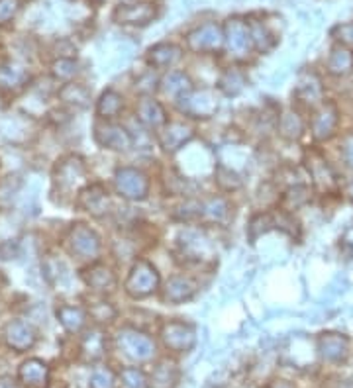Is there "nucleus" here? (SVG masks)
<instances>
[{
    "instance_id": "nucleus-1",
    "label": "nucleus",
    "mask_w": 353,
    "mask_h": 388,
    "mask_svg": "<svg viewBox=\"0 0 353 388\" xmlns=\"http://www.w3.org/2000/svg\"><path fill=\"white\" fill-rule=\"evenodd\" d=\"M114 188L122 198L140 202L149 194V177L136 167H120L114 173Z\"/></svg>"
},
{
    "instance_id": "nucleus-2",
    "label": "nucleus",
    "mask_w": 353,
    "mask_h": 388,
    "mask_svg": "<svg viewBox=\"0 0 353 388\" xmlns=\"http://www.w3.org/2000/svg\"><path fill=\"white\" fill-rule=\"evenodd\" d=\"M159 272L157 269L149 263V261H138L133 267L130 269V274L124 283V288L126 292L130 294L131 298H147L151 297L159 288Z\"/></svg>"
},
{
    "instance_id": "nucleus-3",
    "label": "nucleus",
    "mask_w": 353,
    "mask_h": 388,
    "mask_svg": "<svg viewBox=\"0 0 353 388\" xmlns=\"http://www.w3.org/2000/svg\"><path fill=\"white\" fill-rule=\"evenodd\" d=\"M118 347L124 351L126 357H130L131 361L145 363L153 359L156 355V343L151 337H147L142 332L133 330V327H124L120 330L116 336Z\"/></svg>"
},
{
    "instance_id": "nucleus-4",
    "label": "nucleus",
    "mask_w": 353,
    "mask_h": 388,
    "mask_svg": "<svg viewBox=\"0 0 353 388\" xmlns=\"http://www.w3.org/2000/svg\"><path fill=\"white\" fill-rule=\"evenodd\" d=\"M177 106L183 112L184 116L195 118V120H206L214 116V112L218 110V100L216 94L210 91H193L183 94L181 98H177Z\"/></svg>"
},
{
    "instance_id": "nucleus-5",
    "label": "nucleus",
    "mask_w": 353,
    "mask_h": 388,
    "mask_svg": "<svg viewBox=\"0 0 353 388\" xmlns=\"http://www.w3.org/2000/svg\"><path fill=\"white\" fill-rule=\"evenodd\" d=\"M224 43H226L224 28L214 24V22L202 24V26L195 28L193 32L186 34V47L195 53L220 52Z\"/></svg>"
},
{
    "instance_id": "nucleus-6",
    "label": "nucleus",
    "mask_w": 353,
    "mask_h": 388,
    "mask_svg": "<svg viewBox=\"0 0 353 388\" xmlns=\"http://www.w3.org/2000/svg\"><path fill=\"white\" fill-rule=\"evenodd\" d=\"M159 336L163 339V345L175 353H186L196 345V332L191 323L184 322H165L161 325Z\"/></svg>"
},
{
    "instance_id": "nucleus-7",
    "label": "nucleus",
    "mask_w": 353,
    "mask_h": 388,
    "mask_svg": "<svg viewBox=\"0 0 353 388\" xmlns=\"http://www.w3.org/2000/svg\"><path fill=\"white\" fill-rule=\"evenodd\" d=\"M69 251L81 259H94L100 253V237L85 224H75L67 235Z\"/></svg>"
},
{
    "instance_id": "nucleus-8",
    "label": "nucleus",
    "mask_w": 353,
    "mask_h": 388,
    "mask_svg": "<svg viewBox=\"0 0 353 388\" xmlns=\"http://www.w3.org/2000/svg\"><path fill=\"white\" fill-rule=\"evenodd\" d=\"M94 140L100 147L112 149V151H128L133 145V138L128 129L120 124H112L110 120L96 122L94 126Z\"/></svg>"
},
{
    "instance_id": "nucleus-9",
    "label": "nucleus",
    "mask_w": 353,
    "mask_h": 388,
    "mask_svg": "<svg viewBox=\"0 0 353 388\" xmlns=\"http://www.w3.org/2000/svg\"><path fill=\"white\" fill-rule=\"evenodd\" d=\"M157 18V6L153 2L138 4H118L112 12V20L120 26H147Z\"/></svg>"
},
{
    "instance_id": "nucleus-10",
    "label": "nucleus",
    "mask_w": 353,
    "mask_h": 388,
    "mask_svg": "<svg viewBox=\"0 0 353 388\" xmlns=\"http://www.w3.org/2000/svg\"><path fill=\"white\" fill-rule=\"evenodd\" d=\"M195 138V129L184 122H169L157 131V143L165 153H177Z\"/></svg>"
},
{
    "instance_id": "nucleus-11",
    "label": "nucleus",
    "mask_w": 353,
    "mask_h": 388,
    "mask_svg": "<svg viewBox=\"0 0 353 388\" xmlns=\"http://www.w3.org/2000/svg\"><path fill=\"white\" fill-rule=\"evenodd\" d=\"M224 38H226V45L228 50L234 53L235 57H244L248 55L253 41H251V32H249V24H246L242 18H230L224 26Z\"/></svg>"
},
{
    "instance_id": "nucleus-12",
    "label": "nucleus",
    "mask_w": 353,
    "mask_h": 388,
    "mask_svg": "<svg viewBox=\"0 0 353 388\" xmlns=\"http://www.w3.org/2000/svg\"><path fill=\"white\" fill-rule=\"evenodd\" d=\"M340 114L334 103H322L312 116V136L316 142H328L338 128Z\"/></svg>"
},
{
    "instance_id": "nucleus-13",
    "label": "nucleus",
    "mask_w": 353,
    "mask_h": 388,
    "mask_svg": "<svg viewBox=\"0 0 353 388\" xmlns=\"http://www.w3.org/2000/svg\"><path fill=\"white\" fill-rule=\"evenodd\" d=\"M318 353L328 363H343L350 355V339L341 334H322L318 337Z\"/></svg>"
},
{
    "instance_id": "nucleus-14",
    "label": "nucleus",
    "mask_w": 353,
    "mask_h": 388,
    "mask_svg": "<svg viewBox=\"0 0 353 388\" xmlns=\"http://www.w3.org/2000/svg\"><path fill=\"white\" fill-rule=\"evenodd\" d=\"M4 337H6L8 347L18 351V353L32 349L36 345V339H38L36 330L22 320H14V322L8 323L6 330H4Z\"/></svg>"
},
{
    "instance_id": "nucleus-15",
    "label": "nucleus",
    "mask_w": 353,
    "mask_h": 388,
    "mask_svg": "<svg viewBox=\"0 0 353 388\" xmlns=\"http://www.w3.org/2000/svg\"><path fill=\"white\" fill-rule=\"evenodd\" d=\"M78 208H83L85 212H89L92 216L100 218L105 216L110 208V202H108V191H106L103 184H91L87 186L85 191H81L77 200Z\"/></svg>"
},
{
    "instance_id": "nucleus-16",
    "label": "nucleus",
    "mask_w": 353,
    "mask_h": 388,
    "mask_svg": "<svg viewBox=\"0 0 353 388\" xmlns=\"http://www.w3.org/2000/svg\"><path fill=\"white\" fill-rule=\"evenodd\" d=\"M196 294V283L191 277L184 274H175L167 281L163 288V300L169 304H183L193 300Z\"/></svg>"
},
{
    "instance_id": "nucleus-17",
    "label": "nucleus",
    "mask_w": 353,
    "mask_h": 388,
    "mask_svg": "<svg viewBox=\"0 0 353 388\" xmlns=\"http://www.w3.org/2000/svg\"><path fill=\"white\" fill-rule=\"evenodd\" d=\"M55 182L61 186V188H73L77 186L78 182L85 179V165L78 157L71 155L65 157L57 167H55V175H53Z\"/></svg>"
},
{
    "instance_id": "nucleus-18",
    "label": "nucleus",
    "mask_w": 353,
    "mask_h": 388,
    "mask_svg": "<svg viewBox=\"0 0 353 388\" xmlns=\"http://www.w3.org/2000/svg\"><path fill=\"white\" fill-rule=\"evenodd\" d=\"M18 378L30 388H47L50 367L39 359H28L18 369Z\"/></svg>"
},
{
    "instance_id": "nucleus-19",
    "label": "nucleus",
    "mask_w": 353,
    "mask_h": 388,
    "mask_svg": "<svg viewBox=\"0 0 353 388\" xmlns=\"http://www.w3.org/2000/svg\"><path fill=\"white\" fill-rule=\"evenodd\" d=\"M136 116H138V120L144 124L145 128L157 129L163 128L167 124V116H165L163 106L157 103L156 98H151V96H144L140 100L138 108H136Z\"/></svg>"
},
{
    "instance_id": "nucleus-20",
    "label": "nucleus",
    "mask_w": 353,
    "mask_h": 388,
    "mask_svg": "<svg viewBox=\"0 0 353 388\" xmlns=\"http://www.w3.org/2000/svg\"><path fill=\"white\" fill-rule=\"evenodd\" d=\"M183 57V50L175 43H157L153 47H149L147 52V63L156 69H169L175 63H179Z\"/></svg>"
},
{
    "instance_id": "nucleus-21",
    "label": "nucleus",
    "mask_w": 353,
    "mask_h": 388,
    "mask_svg": "<svg viewBox=\"0 0 353 388\" xmlns=\"http://www.w3.org/2000/svg\"><path fill=\"white\" fill-rule=\"evenodd\" d=\"M83 279H85V283L91 286L92 290H96V292H110V290H114L118 285L116 274L112 272V269L106 267V265H100V263L89 267L87 271L83 272Z\"/></svg>"
},
{
    "instance_id": "nucleus-22",
    "label": "nucleus",
    "mask_w": 353,
    "mask_h": 388,
    "mask_svg": "<svg viewBox=\"0 0 353 388\" xmlns=\"http://www.w3.org/2000/svg\"><path fill=\"white\" fill-rule=\"evenodd\" d=\"M28 80H30V75H28L24 67L12 63V61H2L0 63V89L16 92L24 89Z\"/></svg>"
},
{
    "instance_id": "nucleus-23",
    "label": "nucleus",
    "mask_w": 353,
    "mask_h": 388,
    "mask_svg": "<svg viewBox=\"0 0 353 388\" xmlns=\"http://www.w3.org/2000/svg\"><path fill=\"white\" fill-rule=\"evenodd\" d=\"M328 73L334 77H347L353 73V52L345 45H336L328 57Z\"/></svg>"
},
{
    "instance_id": "nucleus-24",
    "label": "nucleus",
    "mask_w": 353,
    "mask_h": 388,
    "mask_svg": "<svg viewBox=\"0 0 353 388\" xmlns=\"http://www.w3.org/2000/svg\"><path fill=\"white\" fill-rule=\"evenodd\" d=\"M159 85H161V91L173 98H181L183 94L193 91V80L183 71H169L159 80Z\"/></svg>"
},
{
    "instance_id": "nucleus-25",
    "label": "nucleus",
    "mask_w": 353,
    "mask_h": 388,
    "mask_svg": "<svg viewBox=\"0 0 353 388\" xmlns=\"http://www.w3.org/2000/svg\"><path fill=\"white\" fill-rule=\"evenodd\" d=\"M308 171L312 175L314 184L322 191H332L336 186V175L334 171L330 169L326 161L320 155H312L310 157V163H308Z\"/></svg>"
},
{
    "instance_id": "nucleus-26",
    "label": "nucleus",
    "mask_w": 353,
    "mask_h": 388,
    "mask_svg": "<svg viewBox=\"0 0 353 388\" xmlns=\"http://www.w3.org/2000/svg\"><path fill=\"white\" fill-rule=\"evenodd\" d=\"M177 382H179V369L171 361L159 363L149 376V385L153 388H175Z\"/></svg>"
},
{
    "instance_id": "nucleus-27",
    "label": "nucleus",
    "mask_w": 353,
    "mask_h": 388,
    "mask_svg": "<svg viewBox=\"0 0 353 388\" xmlns=\"http://www.w3.org/2000/svg\"><path fill=\"white\" fill-rule=\"evenodd\" d=\"M124 110V98L116 91H105L96 103V114L103 120H114Z\"/></svg>"
},
{
    "instance_id": "nucleus-28",
    "label": "nucleus",
    "mask_w": 353,
    "mask_h": 388,
    "mask_svg": "<svg viewBox=\"0 0 353 388\" xmlns=\"http://www.w3.org/2000/svg\"><path fill=\"white\" fill-rule=\"evenodd\" d=\"M106 349V339L103 336V332L94 330L89 332L87 336L83 337V343H81V353H83V359L85 361H98L103 359Z\"/></svg>"
},
{
    "instance_id": "nucleus-29",
    "label": "nucleus",
    "mask_w": 353,
    "mask_h": 388,
    "mask_svg": "<svg viewBox=\"0 0 353 388\" xmlns=\"http://www.w3.org/2000/svg\"><path fill=\"white\" fill-rule=\"evenodd\" d=\"M59 98L65 104H71L75 108H87L91 103V91L85 85L78 83H67L59 91Z\"/></svg>"
},
{
    "instance_id": "nucleus-30",
    "label": "nucleus",
    "mask_w": 353,
    "mask_h": 388,
    "mask_svg": "<svg viewBox=\"0 0 353 388\" xmlns=\"http://www.w3.org/2000/svg\"><path fill=\"white\" fill-rule=\"evenodd\" d=\"M248 78L244 75V71L239 69H226L222 73V77L218 80V89L226 94V96H237L239 92L246 89Z\"/></svg>"
},
{
    "instance_id": "nucleus-31",
    "label": "nucleus",
    "mask_w": 353,
    "mask_h": 388,
    "mask_svg": "<svg viewBox=\"0 0 353 388\" xmlns=\"http://www.w3.org/2000/svg\"><path fill=\"white\" fill-rule=\"evenodd\" d=\"M322 83L316 75H308V77L301 78L299 87H297V96L301 98L302 103L308 104V106H314V104H320L322 100Z\"/></svg>"
},
{
    "instance_id": "nucleus-32",
    "label": "nucleus",
    "mask_w": 353,
    "mask_h": 388,
    "mask_svg": "<svg viewBox=\"0 0 353 388\" xmlns=\"http://www.w3.org/2000/svg\"><path fill=\"white\" fill-rule=\"evenodd\" d=\"M302 131H304V122H302L301 114L295 110H287L279 120V133L288 142H295L301 138Z\"/></svg>"
},
{
    "instance_id": "nucleus-33",
    "label": "nucleus",
    "mask_w": 353,
    "mask_h": 388,
    "mask_svg": "<svg viewBox=\"0 0 353 388\" xmlns=\"http://www.w3.org/2000/svg\"><path fill=\"white\" fill-rule=\"evenodd\" d=\"M57 318L69 334H78L87 323V314L77 306H61L57 310Z\"/></svg>"
},
{
    "instance_id": "nucleus-34",
    "label": "nucleus",
    "mask_w": 353,
    "mask_h": 388,
    "mask_svg": "<svg viewBox=\"0 0 353 388\" xmlns=\"http://www.w3.org/2000/svg\"><path fill=\"white\" fill-rule=\"evenodd\" d=\"M249 32H251V41H253V47L259 53L271 52L277 43V39L271 34V30L261 24V22H251L249 24Z\"/></svg>"
},
{
    "instance_id": "nucleus-35",
    "label": "nucleus",
    "mask_w": 353,
    "mask_h": 388,
    "mask_svg": "<svg viewBox=\"0 0 353 388\" xmlns=\"http://www.w3.org/2000/svg\"><path fill=\"white\" fill-rule=\"evenodd\" d=\"M173 218L179 222H184V224L200 220V218H204V202H200V200H186L181 206H177Z\"/></svg>"
},
{
    "instance_id": "nucleus-36",
    "label": "nucleus",
    "mask_w": 353,
    "mask_h": 388,
    "mask_svg": "<svg viewBox=\"0 0 353 388\" xmlns=\"http://www.w3.org/2000/svg\"><path fill=\"white\" fill-rule=\"evenodd\" d=\"M308 200H310V188L304 186V184L290 186L285 193V196H283V204H285L287 210H297V208L304 206Z\"/></svg>"
},
{
    "instance_id": "nucleus-37",
    "label": "nucleus",
    "mask_w": 353,
    "mask_h": 388,
    "mask_svg": "<svg viewBox=\"0 0 353 388\" xmlns=\"http://www.w3.org/2000/svg\"><path fill=\"white\" fill-rule=\"evenodd\" d=\"M230 214V206L228 202L220 198V196H214L210 198L208 202H204V218L210 222H224Z\"/></svg>"
},
{
    "instance_id": "nucleus-38",
    "label": "nucleus",
    "mask_w": 353,
    "mask_h": 388,
    "mask_svg": "<svg viewBox=\"0 0 353 388\" xmlns=\"http://www.w3.org/2000/svg\"><path fill=\"white\" fill-rule=\"evenodd\" d=\"M216 179V184L220 186V191H226V193H232V191H237L239 186H242V181H239V175L232 171V169L224 167H216V175H214Z\"/></svg>"
},
{
    "instance_id": "nucleus-39",
    "label": "nucleus",
    "mask_w": 353,
    "mask_h": 388,
    "mask_svg": "<svg viewBox=\"0 0 353 388\" xmlns=\"http://www.w3.org/2000/svg\"><path fill=\"white\" fill-rule=\"evenodd\" d=\"M147 387V376L142 369L128 367L122 369L120 373V388H145Z\"/></svg>"
},
{
    "instance_id": "nucleus-40",
    "label": "nucleus",
    "mask_w": 353,
    "mask_h": 388,
    "mask_svg": "<svg viewBox=\"0 0 353 388\" xmlns=\"http://www.w3.org/2000/svg\"><path fill=\"white\" fill-rule=\"evenodd\" d=\"M273 226H275V220L271 214H255V216L249 220V226H248L249 239H251V241H255L259 235L269 232Z\"/></svg>"
},
{
    "instance_id": "nucleus-41",
    "label": "nucleus",
    "mask_w": 353,
    "mask_h": 388,
    "mask_svg": "<svg viewBox=\"0 0 353 388\" xmlns=\"http://www.w3.org/2000/svg\"><path fill=\"white\" fill-rule=\"evenodd\" d=\"M52 73L55 78H63V80H71L78 73V63L71 57H61L52 65Z\"/></svg>"
},
{
    "instance_id": "nucleus-42",
    "label": "nucleus",
    "mask_w": 353,
    "mask_h": 388,
    "mask_svg": "<svg viewBox=\"0 0 353 388\" xmlns=\"http://www.w3.org/2000/svg\"><path fill=\"white\" fill-rule=\"evenodd\" d=\"M116 376L108 367H96L91 375V388H114Z\"/></svg>"
},
{
    "instance_id": "nucleus-43",
    "label": "nucleus",
    "mask_w": 353,
    "mask_h": 388,
    "mask_svg": "<svg viewBox=\"0 0 353 388\" xmlns=\"http://www.w3.org/2000/svg\"><path fill=\"white\" fill-rule=\"evenodd\" d=\"M91 316L98 323H108L116 318V308L108 302H96L91 306Z\"/></svg>"
},
{
    "instance_id": "nucleus-44",
    "label": "nucleus",
    "mask_w": 353,
    "mask_h": 388,
    "mask_svg": "<svg viewBox=\"0 0 353 388\" xmlns=\"http://www.w3.org/2000/svg\"><path fill=\"white\" fill-rule=\"evenodd\" d=\"M20 10V0H0V24L10 22Z\"/></svg>"
},
{
    "instance_id": "nucleus-45",
    "label": "nucleus",
    "mask_w": 353,
    "mask_h": 388,
    "mask_svg": "<svg viewBox=\"0 0 353 388\" xmlns=\"http://www.w3.org/2000/svg\"><path fill=\"white\" fill-rule=\"evenodd\" d=\"M332 36L340 41L341 45H353V22L350 24H340V26H336L332 30Z\"/></svg>"
},
{
    "instance_id": "nucleus-46",
    "label": "nucleus",
    "mask_w": 353,
    "mask_h": 388,
    "mask_svg": "<svg viewBox=\"0 0 353 388\" xmlns=\"http://www.w3.org/2000/svg\"><path fill=\"white\" fill-rule=\"evenodd\" d=\"M341 159L350 169H353V133H347L341 142Z\"/></svg>"
},
{
    "instance_id": "nucleus-47",
    "label": "nucleus",
    "mask_w": 353,
    "mask_h": 388,
    "mask_svg": "<svg viewBox=\"0 0 353 388\" xmlns=\"http://www.w3.org/2000/svg\"><path fill=\"white\" fill-rule=\"evenodd\" d=\"M157 83H159V80H157V78L153 77L151 73H147V75H144V77L140 78V83L136 85V89L142 92V94H145V96H147V94H151V92L156 91Z\"/></svg>"
},
{
    "instance_id": "nucleus-48",
    "label": "nucleus",
    "mask_w": 353,
    "mask_h": 388,
    "mask_svg": "<svg viewBox=\"0 0 353 388\" xmlns=\"http://www.w3.org/2000/svg\"><path fill=\"white\" fill-rule=\"evenodd\" d=\"M0 255L2 259H12L18 255V246H16V241H6V244H2L0 246Z\"/></svg>"
},
{
    "instance_id": "nucleus-49",
    "label": "nucleus",
    "mask_w": 353,
    "mask_h": 388,
    "mask_svg": "<svg viewBox=\"0 0 353 388\" xmlns=\"http://www.w3.org/2000/svg\"><path fill=\"white\" fill-rule=\"evenodd\" d=\"M340 241H341V247H343V249H347V251H352L353 253V226H350V228L343 232Z\"/></svg>"
},
{
    "instance_id": "nucleus-50",
    "label": "nucleus",
    "mask_w": 353,
    "mask_h": 388,
    "mask_svg": "<svg viewBox=\"0 0 353 388\" xmlns=\"http://www.w3.org/2000/svg\"><path fill=\"white\" fill-rule=\"evenodd\" d=\"M269 388H295L288 380H273L271 385H269Z\"/></svg>"
},
{
    "instance_id": "nucleus-51",
    "label": "nucleus",
    "mask_w": 353,
    "mask_h": 388,
    "mask_svg": "<svg viewBox=\"0 0 353 388\" xmlns=\"http://www.w3.org/2000/svg\"><path fill=\"white\" fill-rule=\"evenodd\" d=\"M345 194H347L350 202L353 204V179H350V181H347V184H345Z\"/></svg>"
},
{
    "instance_id": "nucleus-52",
    "label": "nucleus",
    "mask_w": 353,
    "mask_h": 388,
    "mask_svg": "<svg viewBox=\"0 0 353 388\" xmlns=\"http://www.w3.org/2000/svg\"><path fill=\"white\" fill-rule=\"evenodd\" d=\"M0 388H14L10 385V380H0Z\"/></svg>"
},
{
    "instance_id": "nucleus-53",
    "label": "nucleus",
    "mask_w": 353,
    "mask_h": 388,
    "mask_svg": "<svg viewBox=\"0 0 353 388\" xmlns=\"http://www.w3.org/2000/svg\"><path fill=\"white\" fill-rule=\"evenodd\" d=\"M92 2H96V4H100V2H105V0H92Z\"/></svg>"
}]
</instances>
